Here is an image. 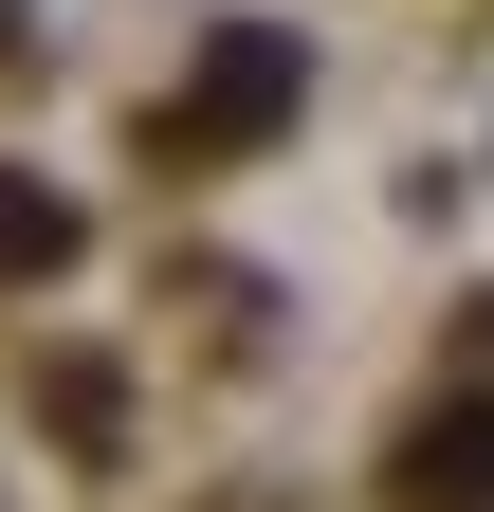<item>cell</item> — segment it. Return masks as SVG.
I'll list each match as a JSON object with an SVG mask.
<instances>
[{
    "instance_id": "obj_1",
    "label": "cell",
    "mask_w": 494,
    "mask_h": 512,
    "mask_svg": "<svg viewBox=\"0 0 494 512\" xmlns=\"http://www.w3.org/2000/svg\"><path fill=\"white\" fill-rule=\"evenodd\" d=\"M293 92H312V55H293L275 19H220L202 74L147 110V147H165V165H238V147H275V128H293Z\"/></svg>"
},
{
    "instance_id": "obj_2",
    "label": "cell",
    "mask_w": 494,
    "mask_h": 512,
    "mask_svg": "<svg viewBox=\"0 0 494 512\" xmlns=\"http://www.w3.org/2000/svg\"><path fill=\"white\" fill-rule=\"evenodd\" d=\"M385 494H403V512H494V403H476V384L385 439Z\"/></svg>"
},
{
    "instance_id": "obj_3",
    "label": "cell",
    "mask_w": 494,
    "mask_h": 512,
    "mask_svg": "<svg viewBox=\"0 0 494 512\" xmlns=\"http://www.w3.org/2000/svg\"><path fill=\"white\" fill-rule=\"evenodd\" d=\"M37 275H74V202L37 165H0V293H37Z\"/></svg>"
},
{
    "instance_id": "obj_4",
    "label": "cell",
    "mask_w": 494,
    "mask_h": 512,
    "mask_svg": "<svg viewBox=\"0 0 494 512\" xmlns=\"http://www.w3.org/2000/svg\"><path fill=\"white\" fill-rule=\"evenodd\" d=\"M458 348H476V366H494V293H476V311H458Z\"/></svg>"
},
{
    "instance_id": "obj_5",
    "label": "cell",
    "mask_w": 494,
    "mask_h": 512,
    "mask_svg": "<svg viewBox=\"0 0 494 512\" xmlns=\"http://www.w3.org/2000/svg\"><path fill=\"white\" fill-rule=\"evenodd\" d=\"M0 37H19V0H0Z\"/></svg>"
}]
</instances>
